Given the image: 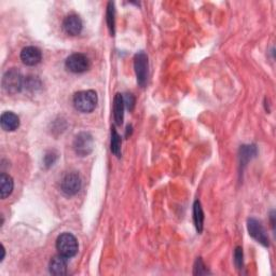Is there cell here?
<instances>
[{
  "label": "cell",
  "instance_id": "cell-16",
  "mask_svg": "<svg viewBox=\"0 0 276 276\" xmlns=\"http://www.w3.org/2000/svg\"><path fill=\"white\" fill-rule=\"evenodd\" d=\"M121 146H122V140L121 136L118 134L116 131V128L112 127L111 128V142H110V149L111 152L114 156L120 158L122 152H121Z\"/></svg>",
  "mask_w": 276,
  "mask_h": 276
},
{
  "label": "cell",
  "instance_id": "cell-13",
  "mask_svg": "<svg viewBox=\"0 0 276 276\" xmlns=\"http://www.w3.org/2000/svg\"><path fill=\"white\" fill-rule=\"evenodd\" d=\"M124 109H125V105H124L123 95L117 93L113 99V118L116 124L119 126L123 124Z\"/></svg>",
  "mask_w": 276,
  "mask_h": 276
},
{
  "label": "cell",
  "instance_id": "cell-22",
  "mask_svg": "<svg viewBox=\"0 0 276 276\" xmlns=\"http://www.w3.org/2000/svg\"><path fill=\"white\" fill-rule=\"evenodd\" d=\"M209 270L206 269V265L204 264L202 258H197L195 265H194V274L195 275H204L209 274Z\"/></svg>",
  "mask_w": 276,
  "mask_h": 276
},
{
  "label": "cell",
  "instance_id": "cell-7",
  "mask_svg": "<svg viewBox=\"0 0 276 276\" xmlns=\"http://www.w3.org/2000/svg\"><path fill=\"white\" fill-rule=\"evenodd\" d=\"M65 66L69 72H72L74 74H81L89 71L91 63L90 59L84 54H81V53H75V54H72L71 56L67 57Z\"/></svg>",
  "mask_w": 276,
  "mask_h": 276
},
{
  "label": "cell",
  "instance_id": "cell-9",
  "mask_svg": "<svg viewBox=\"0 0 276 276\" xmlns=\"http://www.w3.org/2000/svg\"><path fill=\"white\" fill-rule=\"evenodd\" d=\"M83 28V23L79 15L69 14L63 22V29L69 36H78Z\"/></svg>",
  "mask_w": 276,
  "mask_h": 276
},
{
  "label": "cell",
  "instance_id": "cell-14",
  "mask_svg": "<svg viewBox=\"0 0 276 276\" xmlns=\"http://www.w3.org/2000/svg\"><path fill=\"white\" fill-rule=\"evenodd\" d=\"M14 187V182L11 176L3 173L0 175V195L3 200L11 195Z\"/></svg>",
  "mask_w": 276,
  "mask_h": 276
},
{
  "label": "cell",
  "instance_id": "cell-4",
  "mask_svg": "<svg viewBox=\"0 0 276 276\" xmlns=\"http://www.w3.org/2000/svg\"><path fill=\"white\" fill-rule=\"evenodd\" d=\"M74 150L80 157H87L94 149V138L90 133L82 132L74 140Z\"/></svg>",
  "mask_w": 276,
  "mask_h": 276
},
{
  "label": "cell",
  "instance_id": "cell-19",
  "mask_svg": "<svg viewBox=\"0 0 276 276\" xmlns=\"http://www.w3.org/2000/svg\"><path fill=\"white\" fill-rule=\"evenodd\" d=\"M24 88L30 91H36L41 88V81L37 78V77L29 76L25 78L24 82Z\"/></svg>",
  "mask_w": 276,
  "mask_h": 276
},
{
  "label": "cell",
  "instance_id": "cell-15",
  "mask_svg": "<svg viewBox=\"0 0 276 276\" xmlns=\"http://www.w3.org/2000/svg\"><path fill=\"white\" fill-rule=\"evenodd\" d=\"M204 212L200 201H195L193 205V220L197 233H202L204 229Z\"/></svg>",
  "mask_w": 276,
  "mask_h": 276
},
{
  "label": "cell",
  "instance_id": "cell-5",
  "mask_svg": "<svg viewBox=\"0 0 276 276\" xmlns=\"http://www.w3.org/2000/svg\"><path fill=\"white\" fill-rule=\"evenodd\" d=\"M247 229H248L249 235L252 237V239L256 240L264 247L270 246L269 236H267L265 229L263 228L262 224L259 220L255 218H249L247 221Z\"/></svg>",
  "mask_w": 276,
  "mask_h": 276
},
{
  "label": "cell",
  "instance_id": "cell-6",
  "mask_svg": "<svg viewBox=\"0 0 276 276\" xmlns=\"http://www.w3.org/2000/svg\"><path fill=\"white\" fill-rule=\"evenodd\" d=\"M81 178L77 172L67 173L62 179V182H60V189L68 196H73L78 193L81 189Z\"/></svg>",
  "mask_w": 276,
  "mask_h": 276
},
{
  "label": "cell",
  "instance_id": "cell-8",
  "mask_svg": "<svg viewBox=\"0 0 276 276\" xmlns=\"http://www.w3.org/2000/svg\"><path fill=\"white\" fill-rule=\"evenodd\" d=\"M134 68L137 82L141 87H145L148 80V57L145 52H138L134 58Z\"/></svg>",
  "mask_w": 276,
  "mask_h": 276
},
{
  "label": "cell",
  "instance_id": "cell-2",
  "mask_svg": "<svg viewBox=\"0 0 276 276\" xmlns=\"http://www.w3.org/2000/svg\"><path fill=\"white\" fill-rule=\"evenodd\" d=\"M25 78L17 68H11L3 76V88L9 94H17L24 89Z\"/></svg>",
  "mask_w": 276,
  "mask_h": 276
},
{
  "label": "cell",
  "instance_id": "cell-21",
  "mask_svg": "<svg viewBox=\"0 0 276 276\" xmlns=\"http://www.w3.org/2000/svg\"><path fill=\"white\" fill-rule=\"evenodd\" d=\"M234 263L237 270L243 269V248L237 246L234 251Z\"/></svg>",
  "mask_w": 276,
  "mask_h": 276
},
{
  "label": "cell",
  "instance_id": "cell-1",
  "mask_svg": "<svg viewBox=\"0 0 276 276\" xmlns=\"http://www.w3.org/2000/svg\"><path fill=\"white\" fill-rule=\"evenodd\" d=\"M97 102L98 97L96 92L93 90L77 92L73 98L75 109L82 113H90L93 111L96 108Z\"/></svg>",
  "mask_w": 276,
  "mask_h": 276
},
{
  "label": "cell",
  "instance_id": "cell-24",
  "mask_svg": "<svg viewBox=\"0 0 276 276\" xmlns=\"http://www.w3.org/2000/svg\"><path fill=\"white\" fill-rule=\"evenodd\" d=\"M5 254H6V251H5V247L3 246V257H2V259H0V261H2V262H3V260L5 259Z\"/></svg>",
  "mask_w": 276,
  "mask_h": 276
},
{
  "label": "cell",
  "instance_id": "cell-18",
  "mask_svg": "<svg viewBox=\"0 0 276 276\" xmlns=\"http://www.w3.org/2000/svg\"><path fill=\"white\" fill-rule=\"evenodd\" d=\"M241 159L243 163H247L249 159L256 155V147L255 146H243L241 148Z\"/></svg>",
  "mask_w": 276,
  "mask_h": 276
},
{
  "label": "cell",
  "instance_id": "cell-17",
  "mask_svg": "<svg viewBox=\"0 0 276 276\" xmlns=\"http://www.w3.org/2000/svg\"><path fill=\"white\" fill-rule=\"evenodd\" d=\"M106 20H107V25H108V29L110 32L111 36H114V28H116V9H114V4L113 3H108V6H107V14H106Z\"/></svg>",
  "mask_w": 276,
  "mask_h": 276
},
{
  "label": "cell",
  "instance_id": "cell-12",
  "mask_svg": "<svg viewBox=\"0 0 276 276\" xmlns=\"http://www.w3.org/2000/svg\"><path fill=\"white\" fill-rule=\"evenodd\" d=\"M68 269V258L62 256V255H57L54 258H53L50 264H49V270L50 273L56 276H62L67 273Z\"/></svg>",
  "mask_w": 276,
  "mask_h": 276
},
{
  "label": "cell",
  "instance_id": "cell-20",
  "mask_svg": "<svg viewBox=\"0 0 276 276\" xmlns=\"http://www.w3.org/2000/svg\"><path fill=\"white\" fill-rule=\"evenodd\" d=\"M58 159V153L55 150H49L47 153L44 155L43 158V163L45 165V167L49 168L51 166L54 165V163L56 162Z\"/></svg>",
  "mask_w": 276,
  "mask_h": 276
},
{
  "label": "cell",
  "instance_id": "cell-3",
  "mask_svg": "<svg viewBox=\"0 0 276 276\" xmlns=\"http://www.w3.org/2000/svg\"><path fill=\"white\" fill-rule=\"evenodd\" d=\"M56 249L59 255L68 259L73 258L78 252V242L73 234L68 232L62 233L56 240Z\"/></svg>",
  "mask_w": 276,
  "mask_h": 276
},
{
  "label": "cell",
  "instance_id": "cell-11",
  "mask_svg": "<svg viewBox=\"0 0 276 276\" xmlns=\"http://www.w3.org/2000/svg\"><path fill=\"white\" fill-rule=\"evenodd\" d=\"M0 125L5 132H14L20 126V119L17 114L11 111H6L0 118Z\"/></svg>",
  "mask_w": 276,
  "mask_h": 276
},
{
  "label": "cell",
  "instance_id": "cell-10",
  "mask_svg": "<svg viewBox=\"0 0 276 276\" xmlns=\"http://www.w3.org/2000/svg\"><path fill=\"white\" fill-rule=\"evenodd\" d=\"M42 53L36 47H26L21 52V60L26 66H36L41 62Z\"/></svg>",
  "mask_w": 276,
  "mask_h": 276
},
{
  "label": "cell",
  "instance_id": "cell-23",
  "mask_svg": "<svg viewBox=\"0 0 276 276\" xmlns=\"http://www.w3.org/2000/svg\"><path fill=\"white\" fill-rule=\"evenodd\" d=\"M123 99H124V105H125V108L129 111H133L134 107H135V104H136V99H135V96L131 93H126L124 96H123Z\"/></svg>",
  "mask_w": 276,
  "mask_h": 276
}]
</instances>
